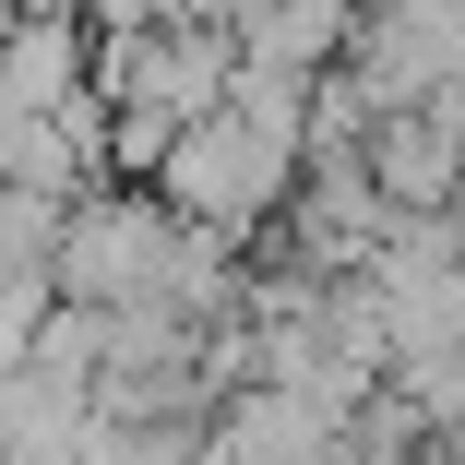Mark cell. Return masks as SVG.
<instances>
[{
  "label": "cell",
  "instance_id": "1",
  "mask_svg": "<svg viewBox=\"0 0 465 465\" xmlns=\"http://www.w3.org/2000/svg\"><path fill=\"white\" fill-rule=\"evenodd\" d=\"M155 179H167V203L179 215H203V227H262L274 203H287V179H299V132H274V120H251L239 96H215V108H192L167 132V155H155Z\"/></svg>",
  "mask_w": 465,
  "mask_h": 465
}]
</instances>
